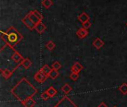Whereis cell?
<instances>
[{
  "label": "cell",
  "mask_w": 127,
  "mask_h": 107,
  "mask_svg": "<svg viewBox=\"0 0 127 107\" xmlns=\"http://www.w3.org/2000/svg\"><path fill=\"white\" fill-rule=\"evenodd\" d=\"M97 107H107L104 103H101V104H100V105H99Z\"/></svg>",
  "instance_id": "cell-28"
},
{
  "label": "cell",
  "mask_w": 127,
  "mask_h": 107,
  "mask_svg": "<svg viewBox=\"0 0 127 107\" xmlns=\"http://www.w3.org/2000/svg\"><path fill=\"white\" fill-rule=\"evenodd\" d=\"M11 58H12V60L15 63H16L18 64H22V61L24 60V59L22 58V57L21 56V54L19 52H17V51H15L14 52V54L12 55Z\"/></svg>",
  "instance_id": "cell-6"
},
{
  "label": "cell",
  "mask_w": 127,
  "mask_h": 107,
  "mask_svg": "<svg viewBox=\"0 0 127 107\" xmlns=\"http://www.w3.org/2000/svg\"><path fill=\"white\" fill-rule=\"evenodd\" d=\"M35 28H36V30L39 34H42V33H43L44 31L45 30L46 26H45L43 23H42V22H39L38 24H36Z\"/></svg>",
  "instance_id": "cell-11"
},
{
  "label": "cell",
  "mask_w": 127,
  "mask_h": 107,
  "mask_svg": "<svg viewBox=\"0 0 127 107\" xmlns=\"http://www.w3.org/2000/svg\"><path fill=\"white\" fill-rule=\"evenodd\" d=\"M52 4H53V3H52L51 0H43V1H42V4H43V6H44L45 7H46V8H48L50 6H51Z\"/></svg>",
  "instance_id": "cell-21"
},
{
  "label": "cell",
  "mask_w": 127,
  "mask_h": 107,
  "mask_svg": "<svg viewBox=\"0 0 127 107\" xmlns=\"http://www.w3.org/2000/svg\"><path fill=\"white\" fill-rule=\"evenodd\" d=\"M104 45V42L102 39H100V38H97L94 42H93V45L97 48V49H100V48H102Z\"/></svg>",
  "instance_id": "cell-10"
},
{
  "label": "cell",
  "mask_w": 127,
  "mask_h": 107,
  "mask_svg": "<svg viewBox=\"0 0 127 107\" xmlns=\"http://www.w3.org/2000/svg\"><path fill=\"white\" fill-rule=\"evenodd\" d=\"M21 65H22L25 69H29V68L31 66L32 63H31V61L29 59L26 58V59H25V60L22 61V64H21Z\"/></svg>",
  "instance_id": "cell-15"
},
{
  "label": "cell",
  "mask_w": 127,
  "mask_h": 107,
  "mask_svg": "<svg viewBox=\"0 0 127 107\" xmlns=\"http://www.w3.org/2000/svg\"><path fill=\"white\" fill-rule=\"evenodd\" d=\"M11 93L21 102L32 98L37 93L35 89L25 78H22L11 90Z\"/></svg>",
  "instance_id": "cell-1"
},
{
  "label": "cell",
  "mask_w": 127,
  "mask_h": 107,
  "mask_svg": "<svg viewBox=\"0 0 127 107\" xmlns=\"http://www.w3.org/2000/svg\"><path fill=\"white\" fill-rule=\"evenodd\" d=\"M91 25H92V24L90 23L89 21H87V22H86L85 23H83V28H85V29L89 28L91 27Z\"/></svg>",
  "instance_id": "cell-27"
},
{
  "label": "cell",
  "mask_w": 127,
  "mask_h": 107,
  "mask_svg": "<svg viewBox=\"0 0 127 107\" xmlns=\"http://www.w3.org/2000/svg\"><path fill=\"white\" fill-rule=\"evenodd\" d=\"M48 75H46V74H45L43 72H42L40 70L34 75V79L38 82V83H43V82H45V80H46V79L48 78Z\"/></svg>",
  "instance_id": "cell-5"
},
{
  "label": "cell",
  "mask_w": 127,
  "mask_h": 107,
  "mask_svg": "<svg viewBox=\"0 0 127 107\" xmlns=\"http://www.w3.org/2000/svg\"><path fill=\"white\" fill-rule=\"evenodd\" d=\"M83 69V66H82L80 63L76 62V63L73 65V66L71 67V71L74 72V73H77V74H78Z\"/></svg>",
  "instance_id": "cell-7"
},
{
  "label": "cell",
  "mask_w": 127,
  "mask_h": 107,
  "mask_svg": "<svg viewBox=\"0 0 127 107\" xmlns=\"http://www.w3.org/2000/svg\"><path fill=\"white\" fill-rule=\"evenodd\" d=\"M46 92H48V95H49L51 98L54 97V96L57 95V90L54 87H53V86H50V87L48 89V90H47Z\"/></svg>",
  "instance_id": "cell-13"
},
{
  "label": "cell",
  "mask_w": 127,
  "mask_h": 107,
  "mask_svg": "<svg viewBox=\"0 0 127 107\" xmlns=\"http://www.w3.org/2000/svg\"><path fill=\"white\" fill-rule=\"evenodd\" d=\"M120 92L121 93H123L124 95H127V83H123L121 86H119V89Z\"/></svg>",
  "instance_id": "cell-20"
},
{
  "label": "cell",
  "mask_w": 127,
  "mask_h": 107,
  "mask_svg": "<svg viewBox=\"0 0 127 107\" xmlns=\"http://www.w3.org/2000/svg\"><path fill=\"white\" fill-rule=\"evenodd\" d=\"M22 22H23L24 24H25V25H26L28 28H30L31 30H33V29H34V28H36V24L31 19V18H30V16H29L28 14L22 19Z\"/></svg>",
  "instance_id": "cell-4"
},
{
  "label": "cell",
  "mask_w": 127,
  "mask_h": 107,
  "mask_svg": "<svg viewBox=\"0 0 127 107\" xmlns=\"http://www.w3.org/2000/svg\"><path fill=\"white\" fill-rule=\"evenodd\" d=\"M79 77V74L77 73H74L72 72L71 74H70V78L73 80H77Z\"/></svg>",
  "instance_id": "cell-24"
},
{
  "label": "cell",
  "mask_w": 127,
  "mask_h": 107,
  "mask_svg": "<svg viewBox=\"0 0 127 107\" xmlns=\"http://www.w3.org/2000/svg\"><path fill=\"white\" fill-rule=\"evenodd\" d=\"M7 33V42L10 47H13L16 44L19 43L22 39V36L13 28H10Z\"/></svg>",
  "instance_id": "cell-2"
},
{
  "label": "cell",
  "mask_w": 127,
  "mask_h": 107,
  "mask_svg": "<svg viewBox=\"0 0 127 107\" xmlns=\"http://www.w3.org/2000/svg\"><path fill=\"white\" fill-rule=\"evenodd\" d=\"M46 48H47L48 50L51 51V50H53V49L55 48V44H54L52 41H49V42L46 44Z\"/></svg>",
  "instance_id": "cell-22"
},
{
  "label": "cell",
  "mask_w": 127,
  "mask_h": 107,
  "mask_svg": "<svg viewBox=\"0 0 127 107\" xmlns=\"http://www.w3.org/2000/svg\"><path fill=\"white\" fill-rule=\"evenodd\" d=\"M33 14H34L38 19H39L40 21H42V16L39 13V12H38L37 10H34V11H33Z\"/></svg>",
  "instance_id": "cell-26"
},
{
  "label": "cell",
  "mask_w": 127,
  "mask_h": 107,
  "mask_svg": "<svg viewBox=\"0 0 127 107\" xmlns=\"http://www.w3.org/2000/svg\"><path fill=\"white\" fill-rule=\"evenodd\" d=\"M78 19H79V20H80L82 23H85L86 22L89 21V16L87 15V13H81V14L79 16Z\"/></svg>",
  "instance_id": "cell-14"
},
{
  "label": "cell",
  "mask_w": 127,
  "mask_h": 107,
  "mask_svg": "<svg viewBox=\"0 0 127 107\" xmlns=\"http://www.w3.org/2000/svg\"><path fill=\"white\" fill-rule=\"evenodd\" d=\"M56 107H77V105L71 101L67 96L63 98V99L56 105Z\"/></svg>",
  "instance_id": "cell-3"
},
{
  "label": "cell",
  "mask_w": 127,
  "mask_h": 107,
  "mask_svg": "<svg viewBox=\"0 0 127 107\" xmlns=\"http://www.w3.org/2000/svg\"><path fill=\"white\" fill-rule=\"evenodd\" d=\"M1 75L6 80L9 79L10 77L12 75V73H13V71H10L7 69H1Z\"/></svg>",
  "instance_id": "cell-12"
},
{
  "label": "cell",
  "mask_w": 127,
  "mask_h": 107,
  "mask_svg": "<svg viewBox=\"0 0 127 107\" xmlns=\"http://www.w3.org/2000/svg\"></svg>",
  "instance_id": "cell-31"
},
{
  "label": "cell",
  "mask_w": 127,
  "mask_h": 107,
  "mask_svg": "<svg viewBox=\"0 0 127 107\" xmlns=\"http://www.w3.org/2000/svg\"></svg>",
  "instance_id": "cell-29"
},
{
  "label": "cell",
  "mask_w": 127,
  "mask_h": 107,
  "mask_svg": "<svg viewBox=\"0 0 127 107\" xmlns=\"http://www.w3.org/2000/svg\"><path fill=\"white\" fill-rule=\"evenodd\" d=\"M28 15H29V16H30V18H31V19L36 24H36H38L39 22H41L40 20H39V19H38L34 14H33V12H31V13H28Z\"/></svg>",
  "instance_id": "cell-18"
},
{
  "label": "cell",
  "mask_w": 127,
  "mask_h": 107,
  "mask_svg": "<svg viewBox=\"0 0 127 107\" xmlns=\"http://www.w3.org/2000/svg\"><path fill=\"white\" fill-rule=\"evenodd\" d=\"M61 89H62V91H63L65 94H68V93L71 91L72 88H71L69 85L65 84V85H64V86L62 87Z\"/></svg>",
  "instance_id": "cell-19"
},
{
  "label": "cell",
  "mask_w": 127,
  "mask_h": 107,
  "mask_svg": "<svg viewBox=\"0 0 127 107\" xmlns=\"http://www.w3.org/2000/svg\"></svg>",
  "instance_id": "cell-30"
},
{
  "label": "cell",
  "mask_w": 127,
  "mask_h": 107,
  "mask_svg": "<svg viewBox=\"0 0 127 107\" xmlns=\"http://www.w3.org/2000/svg\"><path fill=\"white\" fill-rule=\"evenodd\" d=\"M62 67V66H61V64L59 63V62H55V63H53V65H52V69H55V70H59L60 68Z\"/></svg>",
  "instance_id": "cell-23"
},
{
  "label": "cell",
  "mask_w": 127,
  "mask_h": 107,
  "mask_svg": "<svg viewBox=\"0 0 127 107\" xmlns=\"http://www.w3.org/2000/svg\"><path fill=\"white\" fill-rule=\"evenodd\" d=\"M22 104L25 107H33L34 105L36 104V101L34 100H33L32 98H30V99H28L25 101L22 102Z\"/></svg>",
  "instance_id": "cell-9"
},
{
  "label": "cell",
  "mask_w": 127,
  "mask_h": 107,
  "mask_svg": "<svg viewBox=\"0 0 127 107\" xmlns=\"http://www.w3.org/2000/svg\"><path fill=\"white\" fill-rule=\"evenodd\" d=\"M59 72H58V71L57 70H55V69H52L51 71V72L49 73V74H48V77H50L51 79H52V80H54V79H56L58 76H59Z\"/></svg>",
  "instance_id": "cell-16"
},
{
  "label": "cell",
  "mask_w": 127,
  "mask_h": 107,
  "mask_svg": "<svg viewBox=\"0 0 127 107\" xmlns=\"http://www.w3.org/2000/svg\"><path fill=\"white\" fill-rule=\"evenodd\" d=\"M50 98H51V97L48 95V92H43V93L41 95V98H42V100L46 101V100L49 99Z\"/></svg>",
  "instance_id": "cell-25"
},
{
  "label": "cell",
  "mask_w": 127,
  "mask_h": 107,
  "mask_svg": "<svg viewBox=\"0 0 127 107\" xmlns=\"http://www.w3.org/2000/svg\"><path fill=\"white\" fill-rule=\"evenodd\" d=\"M51 70H52V69H51L48 65H45V66L40 69V71H41L42 72H43L45 74H46V75H48V74H49V73L51 72Z\"/></svg>",
  "instance_id": "cell-17"
},
{
  "label": "cell",
  "mask_w": 127,
  "mask_h": 107,
  "mask_svg": "<svg viewBox=\"0 0 127 107\" xmlns=\"http://www.w3.org/2000/svg\"><path fill=\"white\" fill-rule=\"evenodd\" d=\"M89 32L87 31V29H85V28H80L78 30V31L77 32V35L80 38V39H83L85 38L87 35H88Z\"/></svg>",
  "instance_id": "cell-8"
}]
</instances>
